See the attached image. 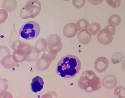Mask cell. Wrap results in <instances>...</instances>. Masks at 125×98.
Instances as JSON below:
<instances>
[{"mask_svg": "<svg viewBox=\"0 0 125 98\" xmlns=\"http://www.w3.org/2000/svg\"><path fill=\"white\" fill-rule=\"evenodd\" d=\"M81 63L77 57L67 55L61 59L57 65V74L63 78H73L79 72Z\"/></svg>", "mask_w": 125, "mask_h": 98, "instance_id": "1", "label": "cell"}, {"mask_svg": "<svg viewBox=\"0 0 125 98\" xmlns=\"http://www.w3.org/2000/svg\"><path fill=\"white\" fill-rule=\"evenodd\" d=\"M81 89L87 93L97 91L101 88L100 78L92 70L83 72L78 81Z\"/></svg>", "mask_w": 125, "mask_h": 98, "instance_id": "2", "label": "cell"}, {"mask_svg": "<svg viewBox=\"0 0 125 98\" xmlns=\"http://www.w3.org/2000/svg\"><path fill=\"white\" fill-rule=\"evenodd\" d=\"M40 32V27L38 23L34 21L27 22L21 27L19 35L26 40L34 39L38 36Z\"/></svg>", "mask_w": 125, "mask_h": 98, "instance_id": "3", "label": "cell"}, {"mask_svg": "<svg viewBox=\"0 0 125 98\" xmlns=\"http://www.w3.org/2000/svg\"><path fill=\"white\" fill-rule=\"evenodd\" d=\"M42 8L38 0H29L21 8L20 16L21 19L34 18L39 14Z\"/></svg>", "mask_w": 125, "mask_h": 98, "instance_id": "4", "label": "cell"}, {"mask_svg": "<svg viewBox=\"0 0 125 98\" xmlns=\"http://www.w3.org/2000/svg\"><path fill=\"white\" fill-rule=\"evenodd\" d=\"M115 32V28L107 25L98 33L97 39L100 43L104 45H109L112 41Z\"/></svg>", "mask_w": 125, "mask_h": 98, "instance_id": "5", "label": "cell"}, {"mask_svg": "<svg viewBox=\"0 0 125 98\" xmlns=\"http://www.w3.org/2000/svg\"><path fill=\"white\" fill-rule=\"evenodd\" d=\"M109 66V63L105 57L101 56L95 60L94 67L95 70L99 73H102L107 70Z\"/></svg>", "mask_w": 125, "mask_h": 98, "instance_id": "6", "label": "cell"}, {"mask_svg": "<svg viewBox=\"0 0 125 98\" xmlns=\"http://www.w3.org/2000/svg\"><path fill=\"white\" fill-rule=\"evenodd\" d=\"M118 83L117 78L113 75H107L102 80V85L107 89H113L116 86Z\"/></svg>", "mask_w": 125, "mask_h": 98, "instance_id": "7", "label": "cell"}, {"mask_svg": "<svg viewBox=\"0 0 125 98\" xmlns=\"http://www.w3.org/2000/svg\"><path fill=\"white\" fill-rule=\"evenodd\" d=\"M77 27L73 23H69L64 28L63 33L64 36L68 38L74 37L77 34Z\"/></svg>", "mask_w": 125, "mask_h": 98, "instance_id": "8", "label": "cell"}, {"mask_svg": "<svg viewBox=\"0 0 125 98\" xmlns=\"http://www.w3.org/2000/svg\"><path fill=\"white\" fill-rule=\"evenodd\" d=\"M44 86V81L40 77L36 76L32 80L31 88L32 92L37 93L43 89Z\"/></svg>", "mask_w": 125, "mask_h": 98, "instance_id": "9", "label": "cell"}, {"mask_svg": "<svg viewBox=\"0 0 125 98\" xmlns=\"http://www.w3.org/2000/svg\"><path fill=\"white\" fill-rule=\"evenodd\" d=\"M78 40L82 44H88L92 39V35L88 30L80 31L77 36Z\"/></svg>", "mask_w": 125, "mask_h": 98, "instance_id": "10", "label": "cell"}, {"mask_svg": "<svg viewBox=\"0 0 125 98\" xmlns=\"http://www.w3.org/2000/svg\"><path fill=\"white\" fill-rule=\"evenodd\" d=\"M122 21V19L118 14H113L109 17L108 19L109 25L115 28L120 24Z\"/></svg>", "mask_w": 125, "mask_h": 98, "instance_id": "11", "label": "cell"}, {"mask_svg": "<svg viewBox=\"0 0 125 98\" xmlns=\"http://www.w3.org/2000/svg\"><path fill=\"white\" fill-rule=\"evenodd\" d=\"M16 0H3L2 3V8L6 9L9 12L13 11L17 6Z\"/></svg>", "mask_w": 125, "mask_h": 98, "instance_id": "12", "label": "cell"}, {"mask_svg": "<svg viewBox=\"0 0 125 98\" xmlns=\"http://www.w3.org/2000/svg\"><path fill=\"white\" fill-rule=\"evenodd\" d=\"M101 26L97 22H94L89 25L88 31L92 35L95 36L98 34L101 30Z\"/></svg>", "mask_w": 125, "mask_h": 98, "instance_id": "13", "label": "cell"}, {"mask_svg": "<svg viewBox=\"0 0 125 98\" xmlns=\"http://www.w3.org/2000/svg\"><path fill=\"white\" fill-rule=\"evenodd\" d=\"M78 29L80 31L87 30L89 26V22L86 19H81L77 22Z\"/></svg>", "mask_w": 125, "mask_h": 98, "instance_id": "14", "label": "cell"}, {"mask_svg": "<svg viewBox=\"0 0 125 98\" xmlns=\"http://www.w3.org/2000/svg\"><path fill=\"white\" fill-rule=\"evenodd\" d=\"M124 56L122 52H116L113 55L111 61L113 64L114 65L121 63L124 59Z\"/></svg>", "mask_w": 125, "mask_h": 98, "instance_id": "15", "label": "cell"}, {"mask_svg": "<svg viewBox=\"0 0 125 98\" xmlns=\"http://www.w3.org/2000/svg\"><path fill=\"white\" fill-rule=\"evenodd\" d=\"M114 93L118 98H125V88L121 86H117L115 89Z\"/></svg>", "mask_w": 125, "mask_h": 98, "instance_id": "16", "label": "cell"}, {"mask_svg": "<svg viewBox=\"0 0 125 98\" xmlns=\"http://www.w3.org/2000/svg\"><path fill=\"white\" fill-rule=\"evenodd\" d=\"M72 4L75 8L80 9L84 7L86 2V0H72Z\"/></svg>", "mask_w": 125, "mask_h": 98, "instance_id": "17", "label": "cell"}, {"mask_svg": "<svg viewBox=\"0 0 125 98\" xmlns=\"http://www.w3.org/2000/svg\"><path fill=\"white\" fill-rule=\"evenodd\" d=\"M105 1L108 5L114 8L119 7L121 3V0H105Z\"/></svg>", "mask_w": 125, "mask_h": 98, "instance_id": "18", "label": "cell"}, {"mask_svg": "<svg viewBox=\"0 0 125 98\" xmlns=\"http://www.w3.org/2000/svg\"><path fill=\"white\" fill-rule=\"evenodd\" d=\"M88 2L94 5H99L103 2L104 0H88Z\"/></svg>", "mask_w": 125, "mask_h": 98, "instance_id": "19", "label": "cell"}, {"mask_svg": "<svg viewBox=\"0 0 125 98\" xmlns=\"http://www.w3.org/2000/svg\"><path fill=\"white\" fill-rule=\"evenodd\" d=\"M122 68L123 70L125 72V59L123 61V62H122Z\"/></svg>", "mask_w": 125, "mask_h": 98, "instance_id": "20", "label": "cell"}, {"mask_svg": "<svg viewBox=\"0 0 125 98\" xmlns=\"http://www.w3.org/2000/svg\"><path fill=\"white\" fill-rule=\"evenodd\" d=\"M62 0L65 2H67V1H69L70 0Z\"/></svg>", "mask_w": 125, "mask_h": 98, "instance_id": "21", "label": "cell"}]
</instances>
